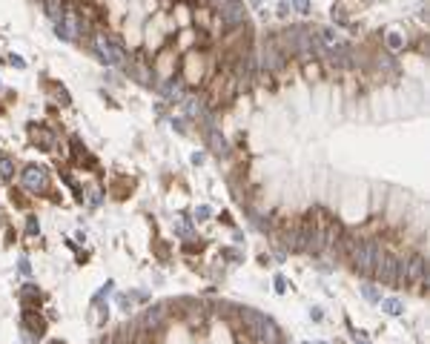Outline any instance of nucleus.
Returning a JSON list of instances; mask_svg holds the SVG:
<instances>
[{
	"label": "nucleus",
	"mask_w": 430,
	"mask_h": 344,
	"mask_svg": "<svg viewBox=\"0 0 430 344\" xmlns=\"http://www.w3.org/2000/svg\"><path fill=\"white\" fill-rule=\"evenodd\" d=\"M241 318H244V324L252 330V335L258 338V341L264 344H278V327L267 318V315H261L258 310H244L241 313Z\"/></svg>",
	"instance_id": "f257e3e1"
},
{
	"label": "nucleus",
	"mask_w": 430,
	"mask_h": 344,
	"mask_svg": "<svg viewBox=\"0 0 430 344\" xmlns=\"http://www.w3.org/2000/svg\"><path fill=\"white\" fill-rule=\"evenodd\" d=\"M379 258H381V255H379L376 241H367V244H361V247L353 250V264H356V270H359L361 275H370L373 270H376Z\"/></svg>",
	"instance_id": "f03ea898"
},
{
	"label": "nucleus",
	"mask_w": 430,
	"mask_h": 344,
	"mask_svg": "<svg viewBox=\"0 0 430 344\" xmlns=\"http://www.w3.org/2000/svg\"><path fill=\"white\" fill-rule=\"evenodd\" d=\"M23 187L29 190V193H46V187H49V175L43 166H26L23 169Z\"/></svg>",
	"instance_id": "7ed1b4c3"
},
{
	"label": "nucleus",
	"mask_w": 430,
	"mask_h": 344,
	"mask_svg": "<svg viewBox=\"0 0 430 344\" xmlns=\"http://www.w3.org/2000/svg\"><path fill=\"white\" fill-rule=\"evenodd\" d=\"M95 49H98V55H100V61L103 63H109V66H115V63H120L123 61V52L115 46V43L106 38V35H95Z\"/></svg>",
	"instance_id": "20e7f679"
},
{
	"label": "nucleus",
	"mask_w": 430,
	"mask_h": 344,
	"mask_svg": "<svg viewBox=\"0 0 430 344\" xmlns=\"http://www.w3.org/2000/svg\"><path fill=\"white\" fill-rule=\"evenodd\" d=\"M373 273L379 275L384 284H396V275H399V261H396V258H390V255H381Z\"/></svg>",
	"instance_id": "39448f33"
},
{
	"label": "nucleus",
	"mask_w": 430,
	"mask_h": 344,
	"mask_svg": "<svg viewBox=\"0 0 430 344\" xmlns=\"http://www.w3.org/2000/svg\"><path fill=\"white\" fill-rule=\"evenodd\" d=\"M424 270H427V267H424V258H421V255H413L410 261L404 264V281H413V284H419V281H424Z\"/></svg>",
	"instance_id": "423d86ee"
},
{
	"label": "nucleus",
	"mask_w": 430,
	"mask_h": 344,
	"mask_svg": "<svg viewBox=\"0 0 430 344\" xmlns=\"http://www.w3.org/2000/svg\"><path fill=\"white\" fill-rule=\"evenodd\" d=\"M221 18L227 26H238L244 21V6H241V0H230V3H224L221 6Z\"/></svg>",
	"instance_id": "0eeeda50"
},
{
	"label": "nucleus",
	"mask_w": 430,
	"mask_h": 344,
	"mask_svg": "<svg viewBox=\"0 0 430 344\" xmlns=\"http://www.w3.org/2000/svg\"><path fill=\"white\" fill-rule=\"evenodd\" d=\"M55 29H58V35L63 41H75L78 38V18H75V12H63V21Z\"/></svg>",
	"instance_id": "6e6552de"
},
{
	"label": "nucleus",
	"mask_w": 430,
	"mask_h": 344,
	"mask_svg": "<svg viewBox=\"0 0 430 344\" xmlns=\"http://www.w3.org/2000/svg\"><path fill=\"white\" fill-rule=\"evenodd\" d=\"M207 138H210V146H212L215 155H227V141L218 135V129H210L207 132Z\"/></svg>",
	"instance_id": "1a4fd4ad"
},
{
	"label": "nucleus",
	"mask_w": 430,
	"mask_h": 344,
	"mask_svg": "<svg viewBox=\"0 0 430 344\" xmlns=\"http://www.w3.org/2000/svg\"><path fill=\"white\" fill-rule=\"evenodd\" d=\"M46 15H49V21L58 26L63 21V6H60V0H46Z\"/></svg>",
	"instance_id": "9d476101"
},
{
	"label": "nucleus",
	"mask_w": 430,
	"mask_h": 344,
	"mask_svg": "<svg viewBox=\"0 0 430 344\" xmlns=\"http://www.w3.org/2000/svg\"><path fill=\"white\" fill-rule=\"evenodd\" d=\"M381 310L387 315H401L404 313V304H401L399 298H384V301H381Z\"/></svg>",
	"instance_id": "9b49d317"
},
{
	"label": "nucleus",
	"mask_w": 430,
	"mask_h": 344,
	"mask_svg": "<svg viewBox=\"0 0 430 344\" xmlns=\"http://www.w3.org/2000/svg\"><path fill=\"white\" fill-rule=\"evenodd\" d=\"M12 172H15V163H12L9 155H0V181H9Z\"/></svg>",
	"instance_id": "f8f14e48"
},
{
	"label": "nucleus",
	"mask_w": 430,
	"mask_h": 344,
	"mask_svg": "<svg viewBox=\"0 0 430 344\" xmlns=\"http://www.w3.org/2000/svg\"><path fill=\"white\" fill-rule=\"evenodd\" d=\"M387 46H390V49H401V46H404V38H401L396 29H390L387 32Z\"/></svg>",
	"instance_id": "ddd939ff"
},
{
	"label": "nucleus",
	"mask_w": 430,
	"mask_h": 344,
	"mask_svg": "<svg viewBox=\"0 0 430 344\" xmlns=\"http://www.w3.org/2000/svg\"><path fill=\"white\" fill-rule=\"evenodd\" d=\"M161 315H164V307H155V313L147 315V324H150V327H152V324H158V321H161Z\"/></svg>",
	"instance_id": "4468645a"
},
{
	"label": "nucleus",
	"mask_w": 430,
	"mask_h": 344,
	"mask_svg": "<svg viewBox=\"0 0 430 344\" xmlns=\"http://www.w3.org/2000/svg\"><path fill=\"white\" fill-rule=\"evenodd\" d=\"M175 230H178L181 235H190V224H187V221H181V218H175Z\"/></svg>",
	"instance_id": "2eb2a0df"
},
{
	"label": "nucleus",
	"mask_w": 430,
	"mask_h": 344,
	"mask_svg": "<svg viewBox=\"0 0 430 344\" xmlns=\"http://www.w3.org/2000/svg\"><path fill=\"white\" fill-rule=\"evenodd\" d=\"M293 6H296V9L299 12H310V0H290Z\"/></svg>",
	"instance_id": "dca6fc26"
},
{
	"label": "nucleus",
	"mask_w": 430,
	"mask_h": 344,
	"mask_svg": "<svg viewBox=\"0 0 430 344\" xmlns=\"http://www.w3.org/2000/svg\"><path fill=\"white\" fill-rule=\"evenodd\" d=\"M210 207H198V210H195V218H198V221H204V218H210Z\"/></svg>",
	"instance_id": "f3484780"
},
{
	"label": "nucleus",
	"mask_w": 430,
	"mask_h": 344,
	"mask_svg": "<svg viewBox=\"0 0 430 344\" xmlns=\"http://www.w3.org/2000/svg\"><path fill=\"white\" fill-rule=\"evenodd\" d=\"M364 298H370V301H376V298H379V293H376L373 287H364Z\"/></svg>",
	"instance_id": "a211bd4d"
},
{
	"label": "nucleus",
	"mask_w": 430,
	"mask_h": 344,
	"mask_svg": "<svg viewBox=\"0 0 430 344\" xmlns=\"http://www.w3.org/2000/svg\"><path fill=\"white\" fill-rule=\"evenodd\" d=\"M215 3H218V6H224V3H230V0H215Z\"/></svg>",
	"instance_id": "6ab92c4d"
},
{
	"label": "nucleus",
	"mask_w": 430,
	"mask_h": 344,
	"mask_svg": "<svg viewBox=\"0 0 430 344\" xmlns=\"http://www.w3.org/2000/svg\"><path fill=\"white\" fill-rule=\"evenodd\" d=\"M250 3H252V6H258V3H261V0H250Z\"/></svg>",
	"instance_id": "aec40b11"
}]
</instances>
